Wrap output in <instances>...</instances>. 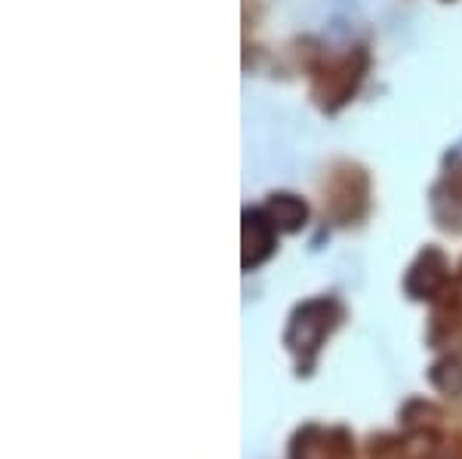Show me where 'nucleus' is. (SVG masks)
Instances as JSON below:
<instances>
[{"mask_svg": "<svg viewBox=\"0 0 462 459\" xmlns=\"http://www.w3.org/2000/svg\"><path fill=\"white\" fill-rule=\"evenodd\" d=\"M272 213H274V219H278L284 228H296L305 219V207L296 201V197H290V195L274 197V201H272Z\"/></svg>", "mask_w": 462, "mask_h": 459, "instance_id": "f257e3e1", "label": "nucleus"}]
</instances>
